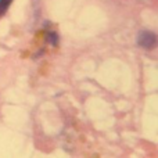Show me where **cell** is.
Here are the masks:
<instances>
[{"label":"cell","mask_w":158,"mask_h":158,"mask_svg":"<svg viewBox=\"0 0 158 158\" xmlns=\"http://www.w3.org/2000/svg\"><path fill=\"white\" fill-rule=\"evenodd\" d=\"M137 43H139V46L144 47V49H153L157 43L156 33L150 32V31H142L137 35Z\"/></svg>","instance_id":"cell-1"},{"label":"cell","mask_w":158,"mask_h":158,"mask_svg":"<svg viewBox=\"0 0 158 158\" xmlns=\"http://www.w3.org/2000/svg\"><path fill=\"white\" fill-rule=\"evenodd\" d=\"M11 3H13V0H0V17L4 15V13L8 10Z\"/></svg>","instance_id":"cell-2"},{"label":"cell","mask_w":158,"mask_h":158,"mask_svg":"<svg viewBox=\"0 0 158 158\" xmlns=\"http://www.w3.org/2000/svg\"><path fill=\"white\" fill-rule=\"evenodd\" d=\"M57 42H58V36L56 35L54 32H52V33H49V35H47V43L56 46V44H57Z\"/></svg>","instance_id":"cell-3"}]
</instances>
